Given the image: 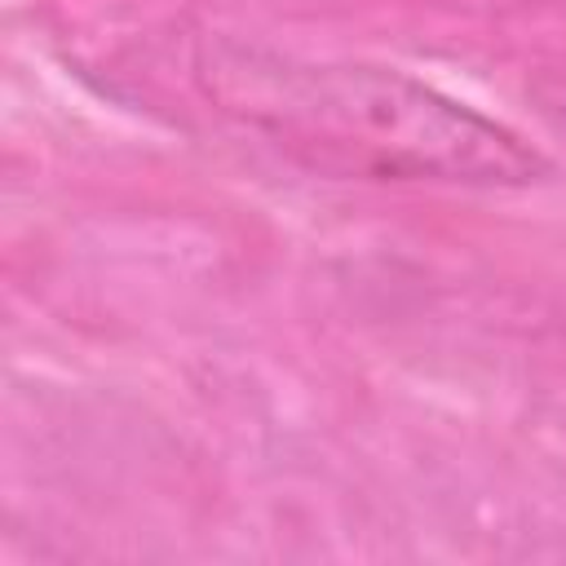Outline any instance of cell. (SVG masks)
Here are the masks:
<instances>
[{
  "mask_svg": "<svg viewBox=\"0 0 566 566\" xmlns=\"http://www.w3.org/2000/svg\"><path fill=\"white\" fill-rule=\"evenodd\" d=\"M199 75L226 115L332 177L486 190L548 177V159L509 124L394 66L296 62L221 44L203 57Z\"/></svg>",
  "mask_w": 566,
  "mask_h": 566,
  "instance_id": "6da1fadb",
  "label": "cell"
}]
</instances>
